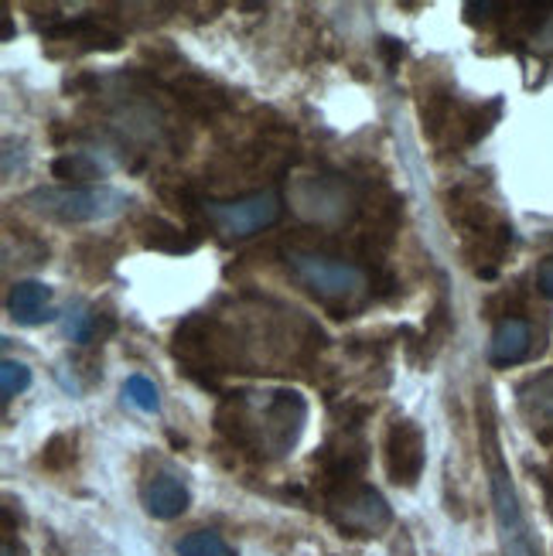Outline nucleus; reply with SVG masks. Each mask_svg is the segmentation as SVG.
<instances>
[{"mask_svg":"<svg viewBox=\"0 0 553 556\" xmlns=\"http://www.w3.org/2000/svg\"><path fill=\"white\" fill-rule=\"evenodd\" d=\"M256 393H229L215 414V427L226 433L232 447L243 451H271L274 457L287 454L304 430L307 403L294 390L267 393L260 403Z\"/></svg>","mask_w":553,"mask_h":556,"instance_id":"obj_1","label":"nucleus"},{"mask_svg":"<svg viewBox=\"0 0 553 556\" xmlns=\"http://www.w3.org/2000/svg\"><path fill=\"white\" fill-rule=\"evenodd\" d=\"M478 433H482V454H486V468H489V495H492V513H495L502 556H540V543L533 536V526L523 513L513 475H510L506 457H502V447H499V433H495L489 400L478 403Z\"/></svg>","mask_w":553,"mask_h":556,"instance_id":"obj_2","label":"nucleus"},{"mask_svg":"<svg viewBox=\"0 0 553 556\" xmlns=\"http://www.w3.org/2000/svg\"><path fill=\"white\" fill-rule=\"evenodd\" d=\"M35 215L48 223H62V226H79V223H100L113 219V215L124 212L127 195L116 188H38L32 195H24Z\"/></svg>","mask_w":553,"mask_h":556,"instance_id":"obj_3","label":"nucleus"},{"mask_svg":"<svg viewBox=\"0 0 553 556\" xmlns=\"http://www.w3.org/2000/svg\"><path fill=\"white\" fill-rule=\"evenodd\" d=\"M287 267H291V274L325 304H349L355 298H363V290H366V270L355 267L349 260L294 250L287 256Z\"/></svg>","mask_w":553,"mask_h":556,"instance_id":"obj_4","label":"nucleus"},{"mask_svg":"<svg viewBox=\"0 0 553 556\" xmlns=\"http://www.w3.org/2000/svg\"><path fill=\"white\" fill-rule=\"evenodd\" d=\"M280 212H284V199L274 188H263L253 191V195L229 199V202H202V215L226 239H247L260 229H267L280 219Z\"/></svg>","mask_w":553,"mask_h":556,"instance_id":"obj_5","label":"nucleus"},{"mask_svg":"<svg viewBox=\"0 0 553 556\" xmlns=\"http://www.w3.org/2000/svg\"><path fill=\"white\" fill-rule=\"evenodd\" d=\"M325 502H328V519L352 536H379L393 522L387 498L373 485H363V481H352V485L328 492Z\"/></svg>","mask_w":553,"mask_h":556,"instance_id":"obj_6","label":"nucleus"},{"mask_svg":"<svg viewBox=\"0 0 553 556\" xmlns=\"http://www.w3.org/2000/svg\"><path fill=\"white\" fill-rule=\"evenodd\" d=\"M387 475L393 485H403V489H414L417 478L424 475V462H427V444H424V433L414 420H393L390 430H387Z\"/></svg>","mask_w":553,"mask_h":556,"instance_id":"obj_7","label":"nucleus"},{"mask_svg":"<svg viewBox=\"0 0 553 556\" xmlns=\"http://www.w3.org/2000/svg\"><path fill=\"white\" fill-rule=\"evenodd\" d=\"M8 311L17 325H45L55 318L52 287L41 280H17L8 294Z\"/></svg>","mask_w":553,"mask_h":556,"instance_id":"obj_8","label":"nucleus"},{"mask_svg":"<svg viewBox=\"0 0 553 556\" xmlns=\"http://www.w3.org/2000/svg\"><path fill=\"white\" fill-rule=\"evenodd\" d=\"M140 498H143V509H148V516H154V519H178L188 509V502H191L188 489L167 471L154 475L148 485H143Z\"/></svg>","mask_w":553,"mask_h":556,"instance_id":"obj_9","label":"nucleus"},{"mask_svg":"<svg viewBox=\"0 0 553 556\" xmlns=\"http://www.w3.org/2000/svg\"><path fill=\"white\" fill-rule=\"evenodd\" d=\"M530 342L533 331L523 318H502L492 331V345H489L492 366H516V362L530 355Z\"/></svg>","mask_w":553,"mask_h":556,"instance_id":"obj_10","label":"nucleus"},{"mask_svg":"<svg viewBox=\"0 0 553 556\" xmlns=\"http://www.w3.org/2000/svg\"><path fill=\"white\" fill-rule=\"evenodd\" d=\"M45 38H65V41H79L89 52H116L124 38L116 31L103 28V24H96L92 17H76V21H62V24H52V28H45Z\"/></svg>","mask_w":553,"mask_h":556,"instance_id":"obj_11","label":"nucleus"},{"mask_svg":"<svg viewBox=\"0 0 553 556\" xmlns=\"http://www.w3.org/2000/svg\"><path fill=\"white\" fill-rule=\"evenodd\" d=\"M172 89L178 96V103H185L196 113H215L226 106V92L219 86H212L205 76H199V72H185V76L172 83Z\"/></svg>","mask_w":553,"mask_h":556,"instance_id":"obj_12","label":"nucleus"},{"mask_svg":"<svg viewBox=\"0 0 553 556\" xmlns=\"http://www.w3.org/2000/svg\"><path fill=\"white\" fill-rule=\"evenodd\" d=\"M52 175L62 181H92V178H103V164L86 151H68L52 161Z\"/></svg>","mask_w":553,"mask_h":556,"instance_id":"obj_13","label":"nucleus"},{"mask_svg":"<svg viewBox=\"0 0 553 556\" xmlns=\"http://www.w3.org/2000/svg\"><path fill=\"white\" fill-rule=\"evenodd\" d=\"M113 331V325H100V318L89 311V307H72L68 314H65V334L72 338V342H79V345H86V342H92L96 334H110Z\"/></svg>","mask_w":553,"mask_h":556,"instance_id":"obj_14","label":"nucleus"},{"mask_svg":"<svg viewBox=\"0 0 553 556\" xmlns=\"http://www.w3.org/2000/svg\"><path fill=\"white\" fill-rule=\"evenodd\" d=\"M143 247L167 250V253H191V250H196V239H185L181 229L154 219V223H148V232H143Z\"/></svg>","mask_w":553,"mask_h":556,"instance_id":"obj_15","label":"nucleus"},{"mask_svg":"<svg viewBox=\"0 0 553 556\" xmlns=\"http://www.w3.org/2000/svg\"><path fill=\"white\" fill-rule=\"evenodd\" d=\"M175 549H178V556H236L232 546L219 533H205V529L181 536L175 543Z\"/></svg>","mask_w":553,"mask_h":556,"instance_id":"obj_16","label":"nucleus"},{"mask_svg":"<svg viewBox=\"0 0 553 556\" xmlns=\"http://www.w3.org/2000/svg\"><path fill=\"white\" fill-rule=\"evenodd\" d=\"M41 465L48 471H68L76 465V438H68V433H55L52 441L45 444L41 451Z\"/></svg>","mask_w":553,"mask_h":556,"instance_id":"obj_17","label":"nucleus"},{"mask_svg":"<svg viewBox=\"0 0 553 556\" xmlns=\"http://www.w3.org/2000/svg\"><path fill=\"white\" fill-rule=\"evenodd\" d=\"M28 386H32V369L17 358H4V366H0V400L11 403L14 396L28 390Z\"/></svg>","mask_w":553,"mask_h":556,"instance_id":"obj_18","label":"nucleus"},{"mask_svg":"<svg viewBox=\"0 0 553 556\" xmlns=\"http://www.w3.org/2000/svg\"><path fill=\"white\" fill-rule=\"evenodd\" d=\"M124 396L140 409V414H158L161 409V396H158V386L148 376H130L124 382Z\"/></svg>","mask_w":553,"mask_h":556,"instance_id":"obj_19","label":"nucleus"},{"mask_svg":"<svg viewBox=\"0 0 553 556\" xmlns=\"http://www.w3.org/2000/svg\"><path fill=\"white\" fill-rule=\"evenodd\" d=\"M379 52L387 55V65H390V68H397L400 59H403V45H400L397 38H382V41H379Z\"/></svg>","mask_w":553,"mask_h":556,"instance_id":"obj_20","label":"nucleus"},{"mask_svg":"<svg viewBox=\"0 0 553 556\" xmlns=\"http://www.w3.org/2000/svg\"><path fill=\"white\" fill-rule=\"evenodd\" d=\"M540 290L553 301V256L543 260V267H540Z\"/></svg>","mask_w":553,"mask_h":556,"instance_id":"obj_21","label":"nucleus"},{"mask_svg":"<svg viewBox=\"0 0 553 556\" xmlns=\"http://www.w3.org/2000/svg\"><path fill=\"white\" fill-rule=\"evenodd\" d=\"M4 556H24V546H14L11 540H4Z\"/></svg>","mask_w":553,"mask_h":556,"instance_id":"obj_22","label":"nucleus"},{"mask_svg":"<svg viewBox=\"0 0 553 556\" xmlns=\"http://www.w3.org/2000/svg\"><path fill=\"white\" fill-rule=\"evenodd\" d=\"M11 38H14V21L4 14V41H11Z\"/></svg>","mask_w":553,"mask_h":556,"instance_id":"obj_23","label":"nucleus"}]
</instances>
